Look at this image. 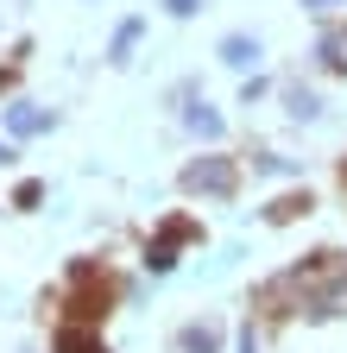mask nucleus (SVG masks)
<instances>
[{
  "label": "nucleus",
  "instance_id": "1",
  "mask_svg": "<svg viewBox=\"0 0 347 353\" xmlns=\"http://www.w3.org/2000/svg\"><path fill=\"white\" fill-rule=\"evenodd\" d=\"M184 183H190V190H208V196H228V190H234V170H228L221 158H202V164L184 170Z\"/></svg>",
  "mask_w": 347,
  "mask_h": 353
},
{
  "label": "nucleus",
  "instance_id": "2",
  "mask_svg": "<svg viewBox=\"0 0 347 353\" xmlns=\"http://www.w3.org/2000/svg\"><path fill=\"white\" fill-rule=\"evenodd\" d=\"M190 240V221H170V228L158 234V246H152V272H170L177 265V246Z\"/></svg>",
  "mask_w": 347,
  "mask_h": 353
},
{
  "label": "nucleus",
  "instance_id": "3",
  "mask_svg": "<svg viewBox=\"0 0 347 353\" xmlns=\"http://www.w3.org/2000/svg\"><path fill=\"white\" fill-rule=\"evenodd\" d=\"M7 126H13V132H45L51 120L38 114V108H26V101H19V108H7Z\"/></svg>",
  "mask_w": 347,
  "mask_h": 353
},
{
  "label": "nucleus",
  "instance_id": "4",
  "mask_svg": "<svg viewBox=\"0 0 347 353\" xmlns=\"http://www.w3.org/2000/svg\"><path fill=\"white\" fill-rule=\"evenodd\" d=\"M57 353H108L95 334H82V328H63V341H57Z\"/></svg>",
  "mask_w": 347,
  "mask_h": 353
},
{
  "label": "nucleus",
  "instance_id": "5",
  "mask_svg": "<svg viewBox=\"0 0 347 353\" xmlns=\"http://www.w3.org/2000/svg\"><path fill=\"white\" fill-rule=\"evenodd\" d=\"M221 57H228L234 70H246V63L259 57V44H252V38H228V44H221Z\"/></svg>",
  "mask_w": 347,
  "mask_h": 353
},
{
  "label": "nucleus",
  "instance_id": "6",
  "mask_svg": "<svg viewBox=\"0 0 347 353\" xmlns=\"http://www.w3.org/2000/svg\"><path fill=\"white\" fill-rule=\"evenodd\" d=\"M190 132H202V139H221V114L196 108V114H190Z\"/></svg>",
  "mask_w": 347,
  "mask_h": 353
},
{
  "label": "nucleus",
  "instance_id": "7",
  "mask_svg": "<svg viewBox=\"0 0 347 353\" xmlns=\"http://www.w3.org/2000/svg\"><path fill=\"white\" fill-rule=\"evenodd\" d=\"M133 44H139V19H126V26L114 32V57H126V51H133Z\"/></svg>",
  "mask_w": 347,
  "mask_h": 353
},
{
  "label": "nucleus",
  "instance_id": "8",
  "mask_svg": "<svg viewBox=\"0 0 347 353\" xmlns=\"http://www.w3.org/2000/svg\"><path fill=\"white\" fill-rule=\"evenodd\" d=\"M184 347H190V353H215V334H208V328H190Z\"/></svg>",
  "mask_w": 347,
  "mask_h": 353
},
{
  "label": "nucleus",
  "instance_id": "9",
  "mask_svg": "<svg viewBox=\"0 0 347 353\" xmlns=\"http://www.w3.org/2000/svg\"><path fill=\"white\" fill-rule=\"evenodd\" d=\"M164 7L177 13V19H184V13H196V0H164Z\"/></svg>",
  "mask_w": 347,
  "mask_h": 353
},
{
  "label": "nucleus",
  "instance_id": "10",
  "mask_svg": "<svg viewBox=\"0 0 347 353\" xmlns=\"http://www.w3.org/2000/svg\"><path fill=\"white\" fill-rule=\"evenodd\" d=\"M240 353H259V347H252V328H246V334H240Z\"/></svg>",
  "mask_w": 347,
  "mask_h": 353
},
{
  "label": "nucleus",
  "instance_id": "11",
  "mask_svg": "<svg viewBox=\"0 0 347 353\" xmlns=\"http://www.w3.org/2000/svg\"><path fill=\"white\" fill-rule=\"evenodd\" d=\"M303 7H328V0H303Z\"/></svg>",
  "mask_w": 347,
  "mask_h": 353
}]
</instances>
